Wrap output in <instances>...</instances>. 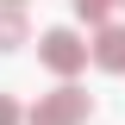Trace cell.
<instances>
[{
    "label": "cell",
    "mask_w": 125,
    "mask_h": 125,
    "mask_svg": "<svg viewBox=\"0 0 125 125\" xmlns=\"http://www.w3.org/2000/svg\"><path fill=\"white\" fill-rule=\"evenodd\" d=\"M88 56L106 69V75H125V25H100V38L88 44Z\"/></svg>",
    "instance_id": "cell-3"
},
{
    "label": "cell",
    "mask_w": 125,
    "mask_h": 125,
    "mask_svg": "<svg viewBox=\"0 0 125 125\" xmlns=\"http://www.w3.org/2000/svg\"><path fill=\"white\" fill-rule=\"evenodd\" d=\"M119 6H125V0H119Z\"/></svg>",
    "instance_id": "cell-8"
},
{
    "label": "cell",
    "mask_w": 125,
    "mask_h": 125,
    "mask_svg": "<svg viewBox=\"0 0 125 125\" xmlns=\"http://www.w3.org/2000/svg\"><path fill=\"white\" fill-rule=\"evenodd\" d=\"M88 113H94V100L81 88H56L31 106V125H88Z\"/></svg>",
    "instance_id": "cell-2"
},
{
    "label": "cell",
    "mask_w": 125,
    "mask_h": 125,
    "mask_svg": "<svg viewBox=\"0 0 125 125\" xmlns=\"http://www.w3.org/2000/svg\"><path fill=\"white\" fill-rule=\"evenodd\" d=\"M6 6H25V0H6Z\"/></svg>",
    "instance_id": "cell-7"
},
{
    "label": "cell",
    "mask_w": 125,
    "mask_h": 125,
    "mask_svg": "<svg viewBox=\"0 0 125 125\" xmlns=\"http://www.w3.org/2000/svg\"><path fill=\"white\" fill-rule=\"evenodd\" d=\"M38 62H44L50 75H81V69H88V44H81L75 31L69 25H56V31H44V38H38Z\"/></svg>",
    "instance_id": "cell-1"
},
{
    "label": "cell",
    "mask_w": 125,
    "mask_h": 125,
    "mask_svg": "<svg viewBox=\"0 0 125 125\" xmlns=\"http://www.w3.org/2000/svg\"><path fill=\"white\" fill-rule=\"evenodd\" d=\"M113 6H119V0H75V13L88 19V25H106V19H113Z\"/></svg>",
    "instance_id": "cell-5"
},
{
    "label": "cell",
    "mask_w": 125,
    "mask_h": 125,
    "mask_svg": "<svg viewBox=\"0 0 125 125\" xmlns=\"http://www.w3.org/2000/svg\"><path fill=\"white\" fill-rule=\"evenodd\" d=\"M19 119H25V113H19V100H13V94H0V125H19Z\"/></svg>",
    "instance_id": "cell-6"
},
{
    "label": "cell",
    "mask_w": 125,
    "mask_h": 125,
    "mask_svg": "<svg viewBox=\"0 0 125 125\" xmlns=\"http://www.w3.org/2000/svg\"><path fill=\"white\" fill-rule=\"evenodd\" d=\"M31 38V25H25V13L19 6H0V50H19Z\"/></svg>",
    "instance_id": "cell-4"
}]
</instances>
